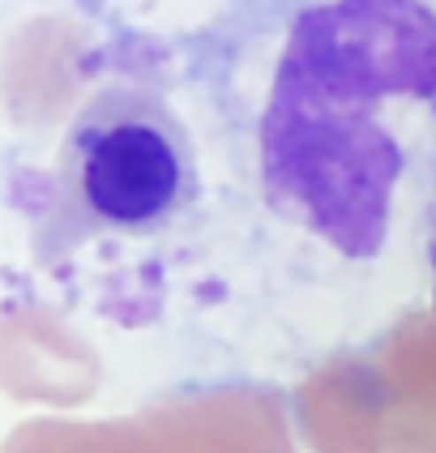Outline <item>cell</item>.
I'll return each instance as SVG.
<instances>
[{"mask_svg": "<svg viewBox=\"0 0 436 453\" xmlns=\"http://www.w3.org/2000/svg\"><path fill=\"white\" fill-rule=\"evenodd\" d=\"M51 197L69 244L167 240L205 202L193 128L163 90L125 77L103 81L65 125Z\"/></svg>", "mask_w": 436, "mask_h": 453, "instance_id": "2", "label": "cell"}, {"mask_svg": "<svg viewBox=\"0 0 436 453\" xmlns=\"http://www.w3.org/2000/svg\"><path fill=\"white\" fill-rule=\"evenodd\" d=\"M428 287H432V308H436V205H432V226H428Z\"/></svg>", "mask_w": 436, "mask_h": 453, "instance_id": "3", "label": "cell"}, {"mask_svg": "<svg viewBox=\"0 0 436 453\" xmlns=\"http://www.w3.org/2000/svg\"><path fill=\"white\" fill-rule=\"evenodd\" d=\"M249 146L256 214L333 342L402 317L436 205V0H287Z\"/></svg>", "mask_w": 436, "mask_h": 453, "instance_id": "1", "label": "cell"}]
</instances>
